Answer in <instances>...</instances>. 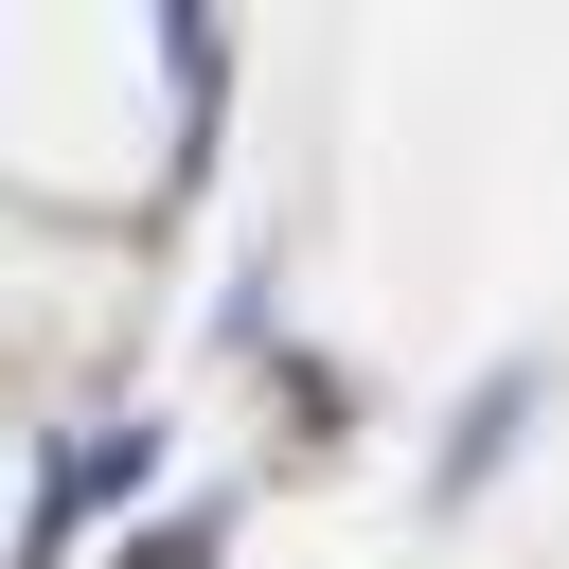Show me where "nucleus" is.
I'll return each mask as SVG.
<instances>
[{
	"instance_id": "obj_1",
	"label": "nucleus",
	"mask_w": 569,
	"mask_h": 569,
	"mask_svg": "<svg viewBox=\"0 0 569 569\" xmlns=\"http://www.w3.org/2000/svg\"><path fill=\"white\" fill-rule=\"evenodd\" d=\"M124 480H142V427H71V462H53V533H71V516H107Z\"/></svg>"
}]
</instances>
